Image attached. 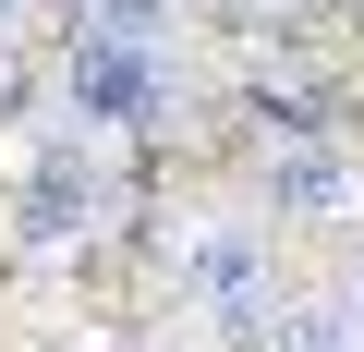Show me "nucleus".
Masks as SVG:
<instances>
[{"label":"nucleus","mask_w":364,"mask_h":352,"mask_svg":"<svg viewBox=\"0 0 364 352\" xmlns=\"http://www.w3.org/2000/svg\"><path fill=\"white\" fill-rule=\"evenodd\" d=\"M73 25L85 37H122V49H182V0H85Z\"/></svg>","instance_id":"obj_5"},{"label":"nucleus","mask_w":364,"mask_h":352,"mask_svg":"<svg viewBox=\"0 0 364 352\" xmlns=\"http://www.w3.org/2000/svg\"><path fill=\"white\" fill-rule=\"evenodd\" d=\"M267 207H279V219H352V207H364V170H352L328 134H291V146L267 158Z\"/></svg>","instance_id":"obj_3"},{"label":"nucleus","mask_w":364,"mask_h":352,"mask_svg":"<svg viewBox=\"0 0 364 352\" xmlns=\"http://www.w3.org/2000/svg\"><path fill=\"white\" fill-rule=\"evenodd\" d=\"M13 13H25V0H0V25H13Z\"/></svg>","instance_id":"obj_8"},{"label":"nucleus","mask_w":364,"mask_h":352,"mask_svg":"<svg viewBox=\"0 0 364 352\" xmlns=\"http://www.w3.org/2000/svg\"><path fill=\"white\" fill-rule=\"evenodd\" d=\"M340 304H352V316H364V279H352V292H340Z\"/></svg>","instance_id":"obj_7"},{"label":"nucleus","mask_w":364,"mask_h":352,"mask_svg":"<svg viewBox=\"0 0 364 352\" xmlns=\"http://www.w3.org/2000/svg\"><path fill=\"white\" fill-rule=\"evenodd\" d=\"M85 219H97V146L61 134V146L37 158V183H25V243H73Z\"/></svg>","instance_id":"obj_4"},{"label":"nucleus","mask_w":364,"mask_h":352,"mask_svg":"<svg viewBox=\"0 0 364 352\" xmlns=\"http://www.w3.org/2000/svg\"><path fill=\"white\" fill-rule=\"evenodd\" d=\"M182 292H195V316H219V328H267L279 316V267H267L255 231H207L195 255H182Z\"/></svg>","instance_id":"obj_2"},{"label":"nucleus","mask_w":364,"mask_h":352,"mask_svg":"<svg viewBox=\"0 0 364 352\" xmlns=\"http://www.w3.org/2000/svg\"><path fill=\"white\" fill-rule=\"evenodd\" d=\"M61 97H73V122H85V134H170V122H182V61H170V49H122V37H85V25H73Z\"/></svg>","instance_id":"obj_1"},{"label":"nucleus","mask_w":364,"mask_h":352,"mask_svg":"<svg viewBox=\"0 0 364 352\" xmlns=\"http://www.w3.org/2000/svg\"><path fill=\"white\" fill-rule=\"evenodd\" d=\"M267 340H279V352H352V340H364V316H352V304H279V316H267Z\"/></svg>","instance_id":"obj_6"}]
</instances>
